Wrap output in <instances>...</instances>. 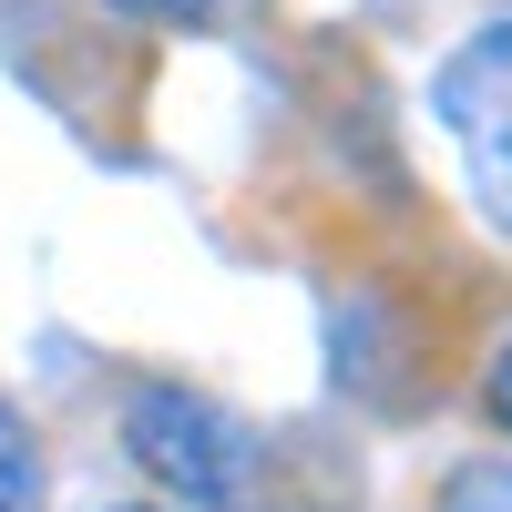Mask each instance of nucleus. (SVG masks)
I'll return each mask as SVG.
<instances>
[{
	"label": "nucleus",
	"instance_id": "f257e3e1",
	"mask_svg": "<svg viewBox=\"0 0 512 512\" xmlns=\"http://www.w3.org/2000/svg\"><path fill=\"white\" fill-rule=\"evenodd\" d=\"M431 103H441V134L461 154L472 205L512 236V21H482L461 41L441 62V82H431Z\"/></svg>",
	"mask_w": 512,
	"mask_h": 512
},
{
	"label": "nucleus",
	"instance_id": "f03ea898",
	"mask_svg": "<svg viewBox=\"0 0 512 512\" xmlns=\"http://www.w3.org/2000/svg\"><path fill=\"white\" fill-rule=\"evenodd\" d=\"M123 441H134V461L164 492H185V502H236L246 472H256L246 420L216 410L205 390H175V379H154V390L123 400Z\"/></svg>",
	"mask_w": 512,
	"mask_h": 512
},
{
	"label": "nucleus",
	"instance_id": "7ed1b4c3",
	"mask_svg": "<svg viewBox=\"0 0 512 512\" xmlns=\"http://www.w3.org/2000/svg\"><path fill=\"white\" fill-rule=\"evenodd\" d=\"M0 512H41V451L21 431V410H0Z\"/></svg>",
	"mask_w": 512,
	"mask_h": 512
},
{
	"label": "nucleus",
	"instance_id": "20e7f679",
	"mask_svg": "<svg viewBox=\"0 0 512 512\" xmlns=\"http://www.w3.org/2000/svg\"><path fill=\"white\" fill-rule=\"evenodd\" d=\"M441 512H512V472H472V482H451Z\"/></svg>",
	"mask_w": 512,
	"mask_h": 512
},
{
	"label": "nucleus",
	"instance_id": "39448f33",
	"mask_svg": "<svg viewBox=\"0 0 512 512\" xmlns=\"http://www.w3.org/2000/svg\"><path fill=\"white\" fill-rule=\"evenodd\" d=\"M113 11H144V21H226L236 0H113Z\"/></svg>",
	"mask_w": 512,
	"mask_h": 512
},
{
	"label": "nucleus",
	"instance_id": "423d86ee",
	"mask_svg": "<svg viewBox=\"0 0 512 512\" xmlns=\"http://www.w3.org/2000/svg\"><path fill=\"white\" fill-rule=\"evenodd\" d=\"M492 410H502V420H512V349H502V359H492Z\"/></svg>",
	"mask_w": 512,
	"mask_h": 512
},
{
	"label": "nucleus",
	"instance_id": "0eeeda50",
	"mask_svg": "<svg viewBox=\"0 0 512 512\" xmlns=\"http://www.w3.org/2000/svg\"><path fill=\"white\" fill-rule=\"evenodd\" d=\"M123 512H154V502H123Z\"/></svg>",
	"mask_w": 512,
	"mask_h": 512
}]
</instances>
